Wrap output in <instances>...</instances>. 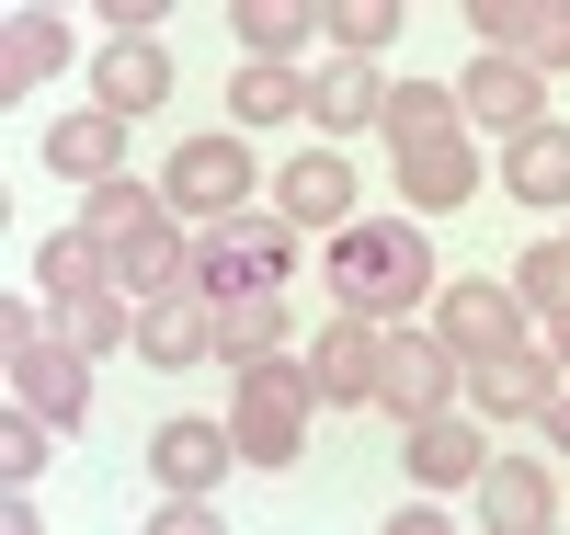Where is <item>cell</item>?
<instances>
[{
  "label": "cell",
  "instance_id": "23",
  "mask_svg": "<svg viewBox=\"0 0 570 535\" xmlns=\"http://www.w3.org/2000/svg\"><path fill=\"white\" fill-rule=\"evenodd\" d=\"M58 58H69V23L58 12H12V34H0V91L58 80Z\"/></svg>",
  "mask_w": 570,
  "mask_h": 535
},
{
  "label": "cell",
  "instance_id": "4",
  "mask_svg": "<svg viewBox=\"0 0 570 535\" xmlns=\"http://www.w3.org/2000/svg\"><path fill=\"white\" fill-rule=\"evenodd\" d=\"M0 365H12V399H23V410H46L58 433L91 410V354L69 343V330H35V319H23V297H12V319H0Z\"/></svg>",
  "mask_w": 570,
  "mask_h": 535
},
{
  "label": "cell",
  "instance_id": "17",
  "mask_svg": "<svg viewBox=\"0 0 570 535\" xmlns=\"http://www.w3.org/2000/svg\"><path fill=\"white\" fill-rule=\"evenodd\" d=\"M149 365H195L206 354V297L195 285H171V297H137V330H126Z\"/></svg>",
  "mask_w": 570,
  "mask_h": 535
},
{
  "label": "cell",
  "instance_id": "29",
  "mask_svg": "<svg viewBox=\"0 0 570 535\" xmlns=\"http://www.w3.org/2000/svg\"><path fill=\"white\" fill-rule=\"evenodd\" d=\"M513 297H525L537 319H559V308H570V228H548V239H537V251H525V262H513Z\"/></svg>",
  "mask_w": 570,
  "mask_h": 535
},
{
  "label": "cell",
  "instance_id": "9",
  "mask_svg": "<svg viewBox=\"0 0 570 535\" xmlns=\"http://www.w3.org/2000/svg\"><path fill=\"white\" fill-rule=\"evenodd\" d=\"M376 365H389V330H376V319H331L308 343L320 399H343V410H376Z\"/></svg>",
  "mask_w": 570,
  "mask_h": 535
},
{
  "label": "cell",
  "instance_id": "14",
  "mask_svg": "<svg viewBox=\"0 0 570 535\" xmlns=\"http://www.w3.org/2000/svg\"><path fill=\"white\" fill-rule=\"evenodd\" d=\"M400 194L422 217L468 206V194H480V149H468V137H411V149H400Z\"/></svg>",
  "mask_w": 570,
  "mask_h": 535
},
{
  "label": "cell",
  "instance_id": "27",
  "mask_svg": "<svg viewBox=\"0 0 570 535\" xmlns=\"http://www.w3.org/2000/svg\"><path fill=\"white\" fill-rule=\"evenodd\" d=\"M228 115H240V126H285V115H308V80L274 69V58H252L240 80H228Z\"/></svg>",
  "mask_w": 570,
  "mask_h": 535
},
{
  "label": "cell",
  "instance_id": "33",
  "mask_svg": "<svg viewBox=\"0 0 570 535\" xmlns=\"http://www.w3.org/2000/svg\"><path fill=\"white\" fill-rule=\"evenodd\" d=\"M160 535H217V491H171L160 502Z\"/></svg>",
  "mask_w": 570,
  "mask_h": 535
},
{
  "label": "cell",
  "instance_id": "26",
  "mask_svg": "<svg viewBox=\"0 0 570 535\" xmlns=\"http://www.w3.org/2000/svg\"><path fill=\"white\" fill-rule=\"evenodd\" d=\"M80 228H91V239L115 251V239L160 228V194H149V182H126V171H115V182H80Z\"/></svg>",
  "mask_w": 570,
  "mask_h": 535
},
{
  "label": "cell",
  "instance_id": "2",
  "mask_svg": "<svg viewBox=\"0 0 570 535\" xmlns=\"http://www.w3.org/2000/svg\"><path fill=\"white\" fill-rule=\"evenodd\" d=\"M308 410H320V376H308V354H252L240 365V399H228V433H240V467H297V445H308Z\"/></svg>",
  "mask_w": 570,
  "mask_h": 535
},
{
  "label": "cell",
  "instance_id": "18",
  "mask_svg": "<svg viewBox=\"0 0 570 535\" xmlns=\"http://www.w3.org/2000/svg\"><path fill=\"white\" fill-rule=\"evenodd\" d=\"M115 149H126V115H58L46 126V171H69V182H115Z\"/></svg>",
  "mask_w": 570,
  "mask_h": 535
},
{
  "label": "cell",
  "instance_id": "30",
  "mask_svg": "<svg viewBox=\"0 0 570 535\" xmlns=\"http://www.w3.org/2000/svg\"><path fill=\"white\" fill-rule=\"evenodd\" d=\"M58 330L80 354H115V330H137V319L115 308V285H80V297H58Z\"/></svg>",
  "mask_w": 570,
  "mask_h": 535
},
{
  "label": "cell",
  "instance_id": "25",
  "mask_svg": "<svg viewBox=\"0 0 570 535\" xmlns=\"http://www.w3.org/2000/svg\"><path fill=\"white\" fill-rule=\"evenodd\" d=\"M35 285L46 297H80V285H115V251L91 228H58V239H35Z\"/></svg>",
  "mask_w": 570,
  "mask_h": 535
},
{
  "label": "cell",
  "instance_id": "31",
  "mask_svg": "<svg viewBox=\"0 0 570 535\" xmlns=\"http://www.w3.org/2000/svg\"><path fill=\"white\" fill-rule=\"evenodd\" d=\"M46 456H58V422L12 399V422H0V467H12V491H35V467H46Z\"/></svg>",
  "mask_w": 570,
  "mask_h": 535
},
{
  "label": "cell",
  "instance_id": "3",
  "mask_svg": "<svg viewBox=\"0 0 570 535\" xmlns=\"http://www.w3.org/2000/svg\"><path fill=\"white\" fill-rule=\"evenodd\" d=\"M285 274H297V228L285 217H206L195 239V297H285Z\"/></svg>",
  "mask_w": 570,
  "mask_h": 535
},
{
  "label": "cell",
  "instance_id": "10",
  "mask_svg": "<svg viewBox=\"0 0 570 535\" xmlns=\"http://www.w3.org/2000/svg\"><path fill=\"white\" fill-rule=\"evenodd\" d=\"M274 217L285 228H343L354 217V160L343 149H297V160L274 171Z\"/></svg>",
  "mask_w": 570,
  "mask_h": 535
},
{
  "label": "cell",
  "instance_id": "15",
  "mask_svg": "<svg viewBox=\"0 0 570 535\" xmlns=\"http://www.w3.org/2000/svg\"><path fill=\"white\" fill-rule=\"evenodd\" d=\"M91 91H104V115L137 126V115H160V103H171V58H160L149 34H115V46H104V69H91Z\"/></svg>",
  "mask_w": 570,
  "mask_h": 535
},
{
  "label": "cell",
  "instance_id": "12",
  "mask_svg": "<svg viewBox=\"0 0 570 535\" xmlns=\"http://www.w3.org/2000/svg\"><path fill=\"white\" fill-rule=\"evenodd\" d=\"M445 343H456V365L513 354V343H525V297H513V285H456V297H445Z\"/></svg>",
  "mask_w": 570,
  "mask_h": 535
},
{
  "label": "cell",
  "instance_id": "1",
  "mask_svg": "<svg viewBox=\"0 0 570 535\" xmlns=\"http://www.w3.org/2000/svg\"><path fill=\"white\" fill-rule=\"evenodd\" d=\"M422 285H434V239L411 217H343L331 228V297H343V319H400Z\"/></svg>",
  "mask_w": 570,
  "mask_h": 535
},
{
  "label": "cell",
  "instance_id": "35",
  "mask_svg": "<svg viewBox=\"0 0 570 535\" xmlns=\"http://www.w3.org/2000/svg\"><path fill=\"white\" fill-rule=\"evenodd\" d=\"M548 365H570V308H559V319H548Z\"/></svg>",
  "mask_w": 570,
  "mask_h": 535
},
{
  "label": "cell",
  "instance_id": "19",
  "mask_svg": "<svg viewBox=\"0 0 570 535\" xmlns=\"http://www.w3.org/2000/svg\"><path fill=\"white\" fill-rule=\"evenodd\" d=\"M502 182L525 194V206H570V126H525L502 149Z\"/></svg>",
  "mask_w": 570,
  "mask_h": 535
},
{
  "label": "cell",
  "instance_id": "11",
  "mask_svg": "<svg viewBox=\"0 0 570 535\" xmlns=\"http://www.w3.org/2000/svg\"><path fill=\"white\" fill-rule=\"evenodd\" d=\"M480 524H491V535H548V524H559V478H548L537 456H491V467H480Z\"/></svg>",
  "mask_w": 570,
  "mask_h": 535
},
{
  "label": "cell",
  "instance_id": "28",
  "mask_svg": "<svg viewBox=\"0 0 570 535\" xmlns=\"http://www.w3.org/2000/svg\"><path fill=\"white\" fill-rule=\"evenodd\" d=\"M320 34V12H308V0H240V46H252V58H297V46Z\"/></svg>",
  "mask_w": 570,
  "mask_h": 535
},
{
  "label": "cell",
  "instance_id": "32",
  "mask_svg": "<svg viewBox=\"0 0 570 535\" xmlns=\"http://www.w3.org/2000/svg\"><path fill=\"white\" fill-rule=\"evenodd\" d=\"M331 34H343V58H376V46L400 34V0H343V12H331Z\"/></svg>",
  "mask_w": 570,
  "mask_h": 535
},
{
  "label": "cell",
  "instance_id": "22",
  "mask_svg": "<svg viewBox=\"0 0 570 535\" xmlns=\"http://www.w3.org/2000/svg\"><path fill=\"white\" fill-rule=\"evenodd\" d=\"M376 126H389V149L456 137V80H389V91H376Z\"/></svg>",
  "mask_w": 570,
  "mask_h": 535
},
{
  "label": "cell",
  "instance_id": "13",
  "mask_svg": "<svg viewBox=\"0 0 570 535\" xmlns=\"http://www.w3.org/2000/svg\"><path fill=\"white\" fill-rule=\"evenodd\" d=\"M149 467L171 478V491H217V478L240 467V433H228V422H160L149 433Z\"/></svg>",
  "mask_w": 570,
  "mask_h": 535
},
{
  "label": "cell",
  "instance_id": "5",
  "mask_svg": "<svg viewBox=\"0 0 570 535\" xmlns=\"http://www.w3.org/2000/svg\"><path fill=\"white\" fill-rule=\"evenodd\" d=\"M456 343L445 330H389V365H376V410H400V422H434L456 410Z\"/></svg>",
  "mask_w": 570,
  "mask_h": 535
},
{
  "label": "cell",
  "instance_id": "21",
  "mask_svg": "<svg viewBox=\"0 0 570 535\" xmlns=\"http://www.w3.org/2000/svg\"><path fill=\"white\" fill-rule=\"evenodd\" d=\"M548 387H559V365H548L537 343L491 354V365H480V422H513V410H548Z\"/></svg>",
  "mask_w": 570,
  "mask_h": 535
},
{
  "label": "cell",
  "instance_id": "8",
  "mask_svg": "<svg viewBox=\"0 0 570 535\" xmlns=\"http://www.w3.org/2000/svg\"><path fill=\"white\" fill-rule=\"evenodd\" d=\"M456 115H480V126H502V137H525V126H548V80H537L525 58H502V46H480V69L456 80Z\"/></svg>",
  "mask_w": 570,
  "mask_h": 535
},
{
  "label": "cell",
  "instance_id": "7",
  "mask_svg": "<svg viewBox=\"0 0 570 535\" xmlns=\"http://www.w3.org/2000/svg\"><path fill=\"white\" fill-rule=\"evenodd\" d=\"M468 23H480V46L525 58L537 80L570 69V0H468Z\"/></svg>",
  "mask_w": 570,
  "mask_h": 535
},
{
  "label": "cell",
  "instance_id": "24",
  "mask_svg": "<svg viewBox=\"0 0 570 535\" xmlns=\"http://www.w3.org/2000/svg\"><path fill=\"white\" fill-rule=\"evenodd\" d=\"M308 126H331V137L376 126V80H365V58H331V69H308Z\"/></svg>",
  "mask_w": 570,
  "mask_h": 535
},
{
  "label": "cell",
  "instance_id": "20",
  "mask_svg": "<svg viewBox=\"0 0 570 535\" xmlns=\"http://www.w3.org/2000/svg\"><path fill=\"white\" fill-rule=\"evenodd\" d=\"M274 343H285V297H206V354L252 365V354H274Z\"/></svg>",
  "mask_w": 570,
  "mask_h": 535
},
{
  "label": "cell",
  "instance_id": "34",
  "mask_svg": "<svg viewBox=\"0 0 570 535\" xmlns=\"http://www.w3.org/2000/svg\"><path fill=\"white\" fill-rule=\"evenodd\" d=\"M537 422H548V445L570 456V387H548V410H537Z\"/></svg>",
  "mask_w": 570,
  "mask_h": 535
},
{
  "label": "cell",
  "instance_id": "16",
  "mask_svg": "<svg viewBox=\"0 0 570 535\" xmlns=\"http://www.w3.org/2000/svg\"><path fill=\"white\" fill-rule=\"evenodd\" d=\"M491 467V445H480V422H456V410H434V422H411V478L422 491H468V478Z\"/></svg>",
  "mask_w": 570,
  "mask_h": 535
},
{
  "label": "cell",
  "instance_id": "6",
  "mask_svg": "<svg viewBox=\"0 0 570 535\" xmlns=\"http://www.w3.org/2000/svg\"><path fill=\"white\" fill-rule=\"evenodd\" d=\"M252 149H240V137H183V149H171V206L183 217H240L252 206Z\"/></svg>",
  "mask_w": 570,
  "mask_h": 535
}]
</instances>
